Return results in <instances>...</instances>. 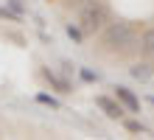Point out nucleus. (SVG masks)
Listing matches in <instances>:
<instances>
[{
	"instance_id": "39448f33",
	"label": "nucleus",
	"mask_w": 154,
	"mask_h": 140,
	"mask_svg": "<svg viewBox=\"0 0 154 140\" xmlns=\"http://www.w3.org/2000/svg\"><path fill=\"white\" fill-rule=\"evenodd\" d=\"M39 76H42L45 81H48V84H51V87L56 90V92H73V90H70V81H67V79H62L59 73H53L51 67H42V70H39Z\"/></svg>"
},
{
	"instance_id": "423d86ee",
	"label": "nucleus",
	"mask_w": 154,
	"mask_h": 140,
	"mask_svg": "<svg viewBox=\"0 0 154 140\" xmlns=\"http://www.w3.org/2000/svg\"><path fill=\"white\" fill-rule=\"evenodd\" d=\"M129 76L134 79V81H149L151 76H154V67L149 62H134L132 67H129Z\"/></svg>"
},
{
	"instance_id": "1a4fd4ad",
	"label": "nucleus",
	"mask_w": 154,
	"mask_h": 140,
	"mask_svg": "<svg viewBox=\"0 0 154 140\" xmlns=\"http://www.w3.org/2000/svg\"><path fill=\"white\" fill-rule=\"evenodd\" d=\"M65 31H67V36H70L76 45H79V42H84V31H81V25H79V23H67V25H65Z\"/></svg>"
},
{
	"instance_id": "ddd939ff",
	"label": "nucleus",
	"mask_w": 154,
	"mask_h": 140,
	"mask_svg": "<svg viewBox=\"0 0 154 140\" xmlns=\"http://www.w3.org/2000/svg\"><path fill=\"white\" fill-rule=\"evenodd\" d=\"M6 6H8V8H11V11H17V14H20V17L25 14V3H23V0H6Z\"/></svg>"
},
{
	"instance_id": "0eeeda50",
	"label": "nucleus",
	"mask_w": 154,
	"mask_h": 140,
	"mask_svg": "<svg viewBox=\"0 0 154 140\" xmlns=\"http://www.w3.org/2000/svg\"><path fill=\"white\" fill-rule=\"evenodd\" d=\"M140 51L149 56H154V28H149V31H143V36H140Z\"/></svg>"
},
{
	"instance_id": "9b49d317",
	"label": "nucleus",
	"mask_w": 154,
	"mask_h": 140,
	"mask_svg": "<svg viewBox=\"0 0 154 140\" xmlns=\"http://www.w3.org/2000/svg\"><path fill=\"white\" fill-rule=\"evenodd\" d=\"M0 20H8V23H20V14L11 11L8 6H0Z\"/></svg>"
},
{
	"instance_id": "f257e3e1",
	"label": "nucleus",
	"mask_w": 154,
	"mask_h": 140,
	"mask_svg": "<svg viewBox=\"0 0 154 140\" xmlns=\"http://www.w3.org/2000/svg\"><path fill=\"white\" fill-rule=\"evenodd\" d=\"M137 45V34L129 23H106L101 28V48L109 53H126Z\"/></svg>"
},
{
	"instance_id": "f03ea898",
	"label": "nucleus",
	"mask_w": 154,
	"mask_h": 140,
	"mask_svg": "<svg viewBox=\"0 0 154 140\" xmlns=\"http://www.w3.org/2000/svg\"><path fill=\"white\" fill-rule=\"evenodd\" d=\"M109 23V6L106 0H84L79 6V25L84 34H95Z\"/></svg>"
},
{
	"instance_id": "9d476101",
	"label": "nucleus",
	"mask_w": 154,
	"mask_h": 140,
	"mask_svg": "<svg viewBox=\"0 0 154 140\" xmlns=\"http://www.w3.org/2000/svg\"><path fill=\"white\" fill-rule=\"evenodd\" d=\"M79 79L87 81V84H95V81H98V73L90 70V67H79Z\"/></svg>"
},
{
	"instance_id": "20e7f679",
	"label": "nucleus",
	"mask_w": 154,
	"mask_h": 140,
	"mask_svg": "<svg viewBox=\"0 0 154 140\" xmlns=\"http://www.w3.org/2000/svg\"><path fill=\"white\" fill-rule=\"evenodd\" d=\"M112 90H115V98H118V101H121V104L126 107V112H134V115L140 112V98L134 95V92H132L129 87H123V84H115Z\"/></svg>"
},
{
	"instance_id": "4468645a",
	"label": "nucleus",
	"mask_w": 154,
	"mask_h": 140,
	"mask_svg": "<svg viewBox=\"0 0 154 140\" xmlns=\"http://www.w3.org/2000/svg\"><path fill=\"white\" fill-rule=\"evenodd\" d=\"M149 101H151V104H154V95H151V98H149Z\"/></svg>"
},
{
	"instance_id": "7ed1b4c3",
	"label": "nucleus",
	"mask_w": 154,
	"mask_h": 140,
	"mask_svg": "<svg viewBox=\"0 0 154 140\" xmlns=\"http://www.w3.org/2000/svg\"><path fill=\"white\" fill-rule=\"evenodd\" d=\"M95 104H98V109H101L106 118H112V120H123V115H126V107H123L118 98L98 95V98H95Z\"/></svg>"
},
{
	"instance_id": "f8f14e48",
	"label": "nucleus",
	"mask_w": 154,
	"mask_h": 140,
	"mask_svg": "<svg viewBox=\"0 0 154 140\" xmlns=\"http://www.w3.org/2000/svg\"><path fill=\"white\" fill-rule=\"evenodd\" d=\"M123 126H126V132H134V135H143V123H140V120H134V118H129V120H123Z\"/></svg>"
},
{
	"instance_id": "6e6552de",
	"label": "nucleus",
	"mask_w": 154,
	"mask_h": 140,
	"mask_svg": "<svg viewBox=\"0 0 154 140\" xmlns=\"http://www.w3.org/2000/svg\"><path fill=\"white\" fill-rule=\"evenodd\" d=\"M37 104H42V107H51V109H62L59 98H56V95H51V92H37Z\"/></svg>"
}]
</instances>
